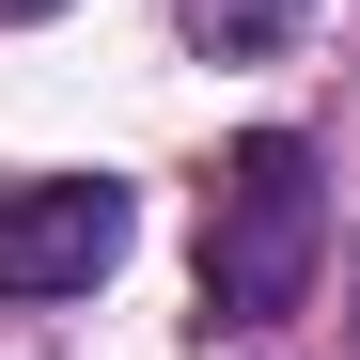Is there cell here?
I'll return each instance as SVG.
<instances>
[{
  "label": "cell",
  "instance_id": "obj_1",
  "mask_svg": "<svg viewBox=\"0 0 360 360\" xmlns=\"http://www.w3.org/2000/svg\"><path fill=\"white\" fill-rule=\"evenodd\" d=\"M314 251H329L314 141H282V126H266V141H235V157H219V188H204V314H235V329L297 314Z\"/></svg>",
  "mask_w": 360,
  "mask_h": 360
},
{
  "label": "cell",
  "instance_id": "obj_2",
  "mask_svg": "<svg viewBox=\"0 0 360 360\" xmlns=\"http://www.w3.org/2000/svg\"><path fill=\"white\" fill-rule=\"evenodd\" d=\"M126 188L110 172H63V188H16L0 204V297H79V282H110L126 266Z\"/></svg>",
  "mask_w": 360,
  "mask_h": 360
},
{
  "label": "cell",
  "instance_id": "obj_3",
  "mask_svg": "<svg viewBox=\"0 0 360 360\" xmlns=\"http://www.w3.org/2000/svg\"><path fill=\"white\" fill-rule=\"evenodd\" d=\"M172 16H188L204 63H266V47H297V16H314V0H172Z\"/></svg>",
  "mask_w": 360,
  "mask_h": 360
},
{
  "label": "cell",
  "instance_id": "obj_4",
  "mask_svg": "<svg viewBox=\"0 0 360 360\" xmlns=\"http://www.w3.org/2000/svg\"><path fill=\"white\" fill-rule=\"evenodd\" d=\"M16 16H63V0H0V32H16Z\"/></svg>",
  "mask_w": 360,
  "mask_h": 360
},
{
  "label": "cell",
  "instance_id": "obj_5",
  "mask_svg": "<svg viewBox=\"0 0 360 360\" xmlns=\"http://www.w3.org/2000/svg\"><path fill=\"white\" fill-rule=\"evenodd\" d=\"M345 314H360V266H345Z\"/></svg>",
  "mask_w": 360,
  "mask_h": 360
}]
</instances>
